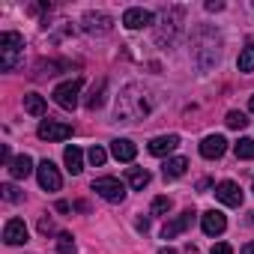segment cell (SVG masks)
I'll return each instance as SVG.
<instances>
[{
  "instance_id": "cell-1",
  "label": "cell",
  "mask_w": 254,
  "mask_h": 254,
  "mask_svg": "<svg viewBox=\"0 0 254 254\" xmlns=\"http://www.w3.org/2000/svg\"><path fill=\"white\" fill-rule=\"evenodd\" d=\"M150 108H153V102L147 99V90L141 84H129L117 99V120L120 123H135V120L147 117Z\"/></svg>"
},
{
  "instance_id": "cell-2",
  "label": "cell",
  "mask_w": 254,
  "mask_h": 254,
  "mask_svg": "<svg viewBox=\"0 0 254 254\" xmlns=\"http://www.w3.org/2000/svg\"><path fill=\"white\" fill-rule=\"evenodd\" d=\"M21 51H24V36L21 33H15V30L0 33V69H3V72L18 66Z\"/></svg>"
},
{
  "instance_id": "cell-3",
  "label": "cell",
  "mask_w": 254,
  "mask_h": 254,
  "mask_svg": "<svg viewBox=\"0 0 254 254\" xmlns=\"http://www.w3.org/2000/svg\"><path fill=\"white\" fill-rule=\"evenodd\" d=\"M81 78H72V81H63V84H57L54 87V102L63 108V111H75V105H78V96H81Z\"/></svg>"
},
{
  "instance_id": "cell-4",
  "label": "cell",
  "mask_w": 254,
  "mask_h": 254,
  "mask_svg": "<svg viewBox=\"0 0 254 254\" xmlns=\"http://www.w3.org/2000/svg\"><path fill=\"white\" fill-rule=\"evenodd\" d=\"M93 191H96L99 197L111 200V203H120V200L126 197V186H123L117 177H99V180H93Z\"/></svg>"
},
{
  "instance_id": "cell-5",
  "label": "cell",
  "mask_w": 254,
  "mask_h": 254,
  "mask_svg": "<svg viewBox=\"0 0 254 254\" xmlns=\"http://www.w3.org/2000/svg\"><path fill=\"white\" fill-rule=\"evenodd\" d=\"M36 135L42 141H66V138H72V126L69 123H60V120H42L39 129H36Z\"/></svg>"
},
{
  "instance_id": "cell-6",
  "label": "cell",
  "mask_w": 254,
  "mask_h": 254,
  "mask_svg": "<svg viewBox=\"0 0 254 254\" xmlns=\"http://www.w3.org/2000/svg\"><path fill=\"white\" fill-rule=\"evenodd\" d=\"M36 177H39V186L45 189V191H60V186H63V177H60V171H57V165L54 162H39V168H36Z\"/></svg>"
},
{
  "instance_id": "cell-7",
  "label": "cell",
  "mask_w": 254,
  "mask_h": 254,
  "mask_svg": "<svg viewBox=\"0 0 254 254\" xmlns=\"http://www.w3.org/2000/svg\"><path fill=\"white\" fill-rule=\"evenodd\" d=\"M156 21V15L150 9H141V6H132V9H126L123 12V27H129V30H141V27H150Z\"/></svg>"
},
{
  "instance_id": "cell-8",
  "label": "cell",
  "mask_w": 254,
  "mask_h": 254,
  "mask_svg": "<svg viewBox=\"0 0 254 254\" xmlns=\"http://www.w3.org/2000/svg\"><path fill=\"white\" fill-rule=\"evenodd\" d=\"M81 27H84L87 33H96V36H105V33H111V27H114V21H111V15H105V12H87V15L81 18Z\"/></svg>"
},
{
  "instance_id": "cell-9",
  "label": "cell",
  "mask_w": 254,
  "mask_h": 254,
  "mask_svg": "<svg viewBox=\"0 0 254 254\" xmlns=\"http://www.w3.org/2000/svg\"><path fill=\"white\" fill-rule=\"evenodd\" d=\"M183 12H186L183 6H174V9H168V12H165V24H168V30H165V33H156V42H162V45L168 42V45H171V42L177 39V33H180V18H183Z\"/></svg>"
},
{
  "instance_id": "cell-10",
  "label": "cell",
  "mask_w": 254,
  "mask_h": 254,
  "mask_svg": "<svg viewBox=\"0 0 254 254\" xmlns=\"http://www.w3.org/2000/svg\"><path fill=\"white\" fill-rule=\"evenodd\" d=\"M215 197H218L224 206H242V189H239V183H233V180L218 183V186H215Z\"/></svg>"
},
{
  "instance_id": "cell-11",
  "label": "cell",
  "mask_w": 254,
  "mask_h": 254,
  "mask_svg": "<svg viewBox=\"0 0 254 254\" xmlns=\"http://www.w3.org/2000/svg\"><path fill=\"white\" fill-rule=\"evenodd\" d=\"M200 227H203L206 236H221L224 227H227V218H224V212H218V209H206V212L200 215Z\"/></svg>"
},
{
  "instance_id": "cell-12",
  "label": "cell",
  "mask_w": 254,
  "mask_h": 254,
  "mask_svg": "<svg viewBox=\"0 0 254 254\" xmlns=\"http://www.w3.org/2000/svg\"><path fill=\"white\" fill-rule=\"evenodd\" d=\"M191 221H194V209H183L174 221H168V224L162 227V239H174V236H180L183 230L191 227Z\"/></svg>"
},
{
  "instance_id": "cell-13",
  "label": "cell",
  "mask_w": 254,
  "mask_h": 254,
  "mask_svg": "<svg viewBox=\"0 0 254 254\" xmlns=\"http://www.w3.org/2000/svg\"><path fill=\"white\" fill-rule=\"evenodd\" d=\"M3 242L6 245H24L27 242V224L21 218H9L3 224Z\"/></svg>"
},
{
  "instance_id": "cell-14",
  "label": "cell",
  "mask_w": 254,
  "mask_h": 254,
  "mask_svg": "<svg viewBox=\"0 0 254 254\" xmlns=\"http://www.w3.org/2000/svg\"><path fill=\"white\" fill-rule=\"evenodd\" d=\"M111 156H114L117 162H135L138 147H135L129 138H117V141H111Z\"/></svg>"
},
{
  "instance_id": "cell-15",
  "label": "cell",
  "mask_w": 254,
  "mask_h": 254,
  "mask_svg": "<svg viewBox=\"0 0 254 254\" xmlns=\"http://www.w3.org/2000/svg\"><path fill=\"white\" fill-rule=\"evenodd\" d=\"M224 153H227V141H224L221 135L203 138V144H200V156H203V159H221Z\"/></svg>"
},
{
  "instance_id": "cell-16",
  "label": "cell",
  "mask_w": 254,
  "mask_h": 254,
  "mask_svg": "<svg viewBox=\"0 0 254 254\" xmlns=\"http://www.w3.org/2000/svg\"><path fill=\"white\" fill-rule=\"evenodd\" d=\"M180 147V135H159V138H153L150 141V153L153 156H168V153H174Z\"/></svg>"
},
{
  "instance_id": "cell-17",
  "label": "cell",
  "mask_w": 254,
  "mask_h": 254,
  "mask_svg": "<svg viewBox=\"0 0 254 254\" xmlns=\"http://www.w3.org/2000/svg\"><path fill=\"white\" fill-rule=\"evenodd\" d=\"M33 174V159L24 153V156H15L12 162H9V177L12 180H27Z\"/></svg>"
},
{
  "instance_id": "cell-18",
  "label": "cell",
  "mask_w": 254,
  "mask_h": 254,
  "mask_svg": "<svg viewBox=\"0 0 254 254\" xmlns=\"http://www.w3.org/2000/svg\"><path fill=\"white\" fill-rule=\"evenodd\" d=\"M63 165H66L69 174H81L84 171V153L78 147H66L63 150Z\"/></svg>"
},
{
  "instance_id": "cell-19",
  "label": "cell",
  "mask_w": 254,
  "mask_h": 254,
  "mask_svg": "<svg viewBox=\"0 0 254 254\" xmlns=\"http://www.w3.org/2000/svg\"><path fill=\"white\" fill-rule=\"evenodd\" d=\"M186 168H189V159L174 156V159H168V162L162 165V174H165V180H177V177L186 174Z\"/></svg>"
},
{
  "instance_id": "cell-20",
  "label": "cell",
  "mask_w": 254,
  "mask_h": 254,
  "mask_svg": "<svg viewBox=\"0 0 254 254\" xmlns=\"http://www.w3.org/2000/svg\"><path fill=\"white\" fill-rule=\"evenodd\" d=\"M126 180H129V186L135 189V191H144L147 186H150V171L147 168H129V174H126Z\"/></svg>"
},
{
  "instance_id": "cell-21",
  "label": "cell",
  "mask_w": 254,
  "mask_h": 254,
  "mask_svg": "<svg viewBox=\"0 0 254 254\" xmlns=\"http://www.w3.org/2000/svg\"><path fill=\"white\" fill-rule=\"evenodd\" d=\"M84 105H87L90 111H96V108H102V105H105V78H99V81L90 87V93H87Z\"/></svg>"
},
{
  "instance_id": "cell-22",
  "label": "cell",
  "mask_w": 254,
  "mask_h": 254,
  "mask_svg": "<svg viewBox=\"0 0 254 254\" xmlns=\"http://www.w3.org/2000/svg\"><path fill=\"white\" fill-rule=\"evenodd\" d=\"M24 111L33 114V117H42V114L48 111L45 96H39V93H27V96H24Z\"/></svg>"
},
{
  "instance_id": "cell-23",
  "label": "cell",
  "mask_w": 254,
  "mask_h": 254,
  "mask_svg": "<svg viewBox=\"0 0 254 254\" xmlns=\"http://www.w3.org/2000/svg\"><path fill=\"white\" fill-rule=\"evenodd\" d=\"M233 153H236V159H242V162L254 159V138H239V141L233 144Z\"/></svg>"
},
{
  "instance_id": "cell-24",
  "label": "cell",
  "mask_w": 254,
  "mask_h": 254,
  "mask_svg": "<svg viewBox=\"0 0 254 254\" xmlns=\"http://www.w3.org/2000/svg\"><path fill=\"white\" fill-rule=\"evenodd\" d=\"M236 66H239V72H254V42H248V45L239 51Z\"/></svg>"
},
{
  "instance_id": "cell-25",
  "label": "cell",
  "mask_w": 254,
  "mask_h": 254,
  "mask_svg": "<svg viewBox=\"0 0 254 254\" xmlns=\"http://www.w3.org/2000/svg\"><path fill=\"white\" fill-rule=\"evenodd\" d=\"M224 123L230 126V129H245V126H248V117H245L242 111H227Z\"/></svg>"
},
{
  "instance_id": "cell-26",
  "label": "cell",
  "mask_w": 254,
  "mask_h": 254,
  "mask_svg": "<svg viewBox=\"0 0 254 254\" xmlns=\"http://www.w3.org/2000/svg\"><path fill=\"white\" fill-rule=\"evenodd\" d=\"M57 251H60V254H75V239H72V233H57Z\"/></svg>"
},
{
  "instance_id": "cell-27",
  "label": "cell",
  "mask_w": 254,
  "mask_h": 254,
  "mask_svg": "<svg viewBox=\"0 0 254 254\" xmlns=\"http://www.w3.org/2000/svg\"><path fill=\"white\" fill-rule=\"evenodd\" d=\"M87 159H90V165H93V168H102V165H105V159H108V153H105L102 147H90V150H87Z\"/></svg>"
},
{
  "instance_id": "cell-28",
  "label": "cell",
  "mask_w": 254,
  "mask_h": 254,
  "mask_svg": "<svg viewBox=\"0 0 254 254\" xmlns=\"http://www.w3.org/2000/svg\"><path fill=\"white\" fill-rule=\"evenodd\" d=\"M150 212H153V215H165V212H171V197H165V194H159V197L153 200V206H150Z\"/></svg>"
},
{
  "instance_id": "cell-29",
  "label": "cell",
  "mask_w": 254,
  "mask_h": 254,
  "mask_svg": "<svg viewBox=\"0 0 254 254\" xmlns=\"http://www.w3.org/2000/svg\"><path fill=\"white\" fill-rule=\"evenodd\" d=\"M0 191H3V200H9V203H18V200H21V191H18L12 183H6L3 189H0Z\"/></svg>"
},
{
  "instance_id": "cell-30",
  "label": "cell",
  "mask_w": 254,
  "mask_h": 254,
  "mask_svg": "<svg viewBox=\"0 0 254 254\" xmlns=\"http://www.w3.org/2000/svg\"><path fill=\"white\" fill-rule=\"evenodd\" d=\"M39 230H42L45 236H48V233H54V221H51V218H39Z\"/></svg>"
},
{
  "instance_id": "cell-31",
  "label": "cell",
  "mask_w": 254,
  "mask_h": 254,
  "mask_svg": "<svg viewBox=\"0 0 254 254\" xmlns=\"http://www.w3.org/2000/svg\"><path fill=\"white\" fill-rule=\"evenodd\" d=\"M209 254H233V248L227 245V242H218V245H212V251Z\"/></svg>"
},
{
  "instance_id": "cell-32",
  "label": "cell",
  "mask_w": 254,
  "mask_h": 254,
  "mask_svg": "<svg viewBox=\"0 0 254 254\" xmlns=\"http://www.w3.org/2000/svg\"><path fill=\"white\" fill-rule=\"evenodd\" d=\"M206 9H209V12H221V9H224V3H221V0H209Z\"/></svg>"
},
{
  "instance_id": "cell-33",
  "label": "cell",
  "mask_w": 254,
  "mask_h": 254,
  "mask_svg": "<svg viewBox=\"0 0 254 254\" xmlns=\"http://www.w3.org/2000/svg\"><path fill=\"white\" fill-rule=\"evenodd\" d=\"M242 254H254V242H248V245H242Z\"/></svg>"
},
{
  "instance_id": "cell-34",
  "label": "cell",
  "mask_w": 254,
  "mask_h": 254,
  "mask_svg": "<svg viewBox=\"0 0 254 254\" xmlns=\"http://www.w3.org/2000/svg\"><path fill=\"white\" fill-rule=\"evenodd\" d=\"M159 254H177V251H174V248H162Z\"/></svg>"
},
{
  "instance_id": "cell-35",
  "label": "cell",
  "mask_w": 254,
  "mask_h": 254,
  "mask_svg": "<svg viewBox=\"0 0 254 254\" xmlns=\"http://www.w3.org/2000/svg\"><path fill=\"white\" fill-rule=\"evenodd\" d=\"M248 108H251V111H254V96H251V102H248Z\"/></svg>"
},
{
  "instance_id": "cell-36",
  "label": "cell",
  "mask_w": 254,
  "mask_h": 254,
  "mask_svg": "<svg viewBox=\"0 0 254 254\" xmlns=\"http://www.w3.org/2000/svg\"><path fill=\"white\" fill-rule=\"evenodd\" d=\"M251 191H254V186H251Z\"/></svg>"
}]
</instances>
